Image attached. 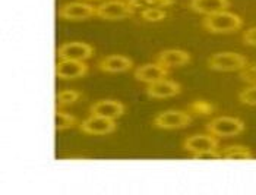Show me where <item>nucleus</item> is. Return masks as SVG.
Instances as JSON below:
<instances>
[{
    "instance_id": "nucleus-1",
    "label": "nucleus",
    "mask_w": 256,
    "mask_h": 195,
    "mask_svg": "<svg viewBox=\"0 0 256 195\" xmlns=\"http://www.w3.org/2000/svg\"><path fill=\"white\" fill-rule=\"evenodd\" d=\"M204 28L210 33L214 34H227V33H234L243 27V20L232 12L222 11L214 15H208L204 22Z\"/></svg>"
},
{
    "instance_id": "nucleus-2",
    "label": "nucleus",
    "mask_w": 256,
    "mask_h": 195,
    "mask_svg": "<svg viewBox=\"0 0 256 195\" xmlns=\"http://www.w3.org/2000/svg\"><path fill=\"white\" fill-rule=\"evenodd\" d=\"M249 65V60L243 55L233 53V52H221L216 53L208 59V66L214 71L220 72H234L242 71Z\"/></svg>"
},
{
    "instance_id": "nucleus-3",
    "label": "nucleus",
    "mask_w": 256,
    "mask_h": 195,
    "mask_svg": "<svg viewBox=\"0 0 256 195\" xmlns=\"http://www.w3.org/2000/svg\"><path fill=\"white\" fill-rule=\"evenodd\" d=\"M206 131L220 138L236 137L244 131V122L238 117L220 116L208 122Z\"/></svg>"
},
{
    "instance_id": "nucleus-4",
    "label": "nucleus",
    "mask_w": 256,
    "mask_h": 195,
    "mask_svg": "<svg viewBox=\"0 0 256 195\" xmlns=\"http://www.w3.org/2000/svg\"><path fill=\"white\" fill-rule=\"evenodd\" d=\"M135 9L123 0H108L97 6V17L101 20L118 21L134 17Z\"/></svg>"
},
{
    "instance_id": "nucleus-5",
    "label": "nucleus",
    "mask_w": 256,
    "mask_h": 195,
    "mask_svg": "<svg viewBox=\"0 0 256 195\" xmlns=\"http://www.w3.org/2000/svg\"><path fill=\"white\" fill-rule=\"evenodd\" d=\"M152 123L160 129H180L192 123V116L189 115V112L183 110H166L158 113Z\"/></svg>"
},
{
    "instance_id": "nucleus-6",
    "label": "nucleus",
    "mask_w": 256,
    "mask_h": 195,
    "mask_svg": "<svg viewBox=\"0 0 256 195\" xmlns=\"http://www.w3.org/2000/svg\"><path fill=\"white\" fill-rule=\"evenodd\" d=\"M116 128L118 125L114 119L97 116V115H91L79 123L80 132L88 134V135H107V134L114 132Z\"/></svg>"
},
{
    "instance_id": "nucleus-7",
    "label": "nucleus",
    "mask_w": 256,
    "mask_h": 195,
    "mask_svg": "<svg viewBox=\"0 0 256 195\" xmlns=\"http://www.w3.org/2000/svg\"><path fill=\"white\" fill-rule=\"evenodd\" d=\"M97 17V6L88 5V3H80V2H70L59 9V18L66 21H84Z\"/></svg>"
},
{
    "instance_id": "nucleus-8",
    "label": "nucleus",
    "mask_w": 256,
    "mask_h": 195,
    "mask_svg": "<svg viewBox=\"0 0 256 195\" xmlns=\"http://www.w3.org/2000/svg\"><path fill=\"white\" fill-rule=\"evenodd\" d=\"M183 148L190 151L194 156L206 153V151H214L218 148V137L212 134H198V135H190L184 139Z\"/></svg>"
},
{
    "instance_id": "nucleus-9",
    "label": "nucleus",
    "mask_w": 256,
    "mask_h": 195,
    "mask_svg": "<svg viewBox=\"0 0 256 195\" xmlns=\"http://www.w3.org/2000/svg\"><path fill=\"white\" fill-rule=\"evenodd\" d=\"M59 59H69V60H88L94 56V47L82 43V41H70L64 43L58 49Z\"/></svg>"
},
{
    "instance_id": "nucleus-10",
    "label": "nucleus",
    "mask_w": 256,
    "mask_h": 195,
    "mask_svg": "<svg viewBox=\"0 0 256 195\" xmlns=\"http://www.w3.org/2000/svg\"><path fill=\"white\" fill-rule=\"evenodd\" d=\"M88 72V65L84 60L60 59L56 65V75L60 79L82 78Z\"/></svg>"
},
{
    "instance_id": "nucleus-11",
    "label": "nucleus",
    "mask_w": 256,
    "mask_h": 195,
    "mask_svg": "<svg viewBox=\"0 0 256 195\" xmlns=\"http://www.w3.org/2000/svg\"><path fill=\"white\" fill-rule=\"evenodd\" d=\"M168 77V68L160 65V63H145L135 69V78L145 82V84H154L157 81L166 79Z\"/></svg>"
},
{
    "instance_id": "nucleus-12",
    "label": "nucleus",
    "mask_w": 256,
    "mask_h": 195,
    "mask_svg": "<svg viewBox=\"0 0 256 195\" xmlns=\"http://www.w3.org/2000/svg\"><path fill=\"white\" fill-rule=\"evenodd\" d=\"M90 113L108 119H118L124 113V104L118 100H100L90 107Z\"/></svg>"
},
{
    "instance_id": "nucleus-13",
    "label": "nucleus",
    "mask_w": 256,
    "mask_h": 195,
    "mask_svg": "<svg viewBox=\"0 0 256 195\" xmlns=\"http://www.w3.org/2000/svg\"><path fill=\"white\" fill-rule=\"evenodd\" d=\"M182 91V87L178 82L168 81V79H161L154 84H148L146 94L151 98H170L178 96Z\"/></svg>"
},
{
    "instance_id": "nucleus-14",
    "label": "nucleus",
    "mask_w": 256,
    "mask_h": 195,
    "mask_svg": "<svg viewBox=\"0 0 256 195\" xmlns=\"http://www.w3.org/2000/svg\"><path fill=\"white\" fill-rule=\"evenodd\" d=\"M189 8L200 15H214L227 11L230 8V0H189Z\"/></svg>"
},
{
    "instance_id": "nucleus-15",
    "label": "nucleus",
    "mask_w": 256,
    "mask_h": 195,
    "mask_svg": "<svg viewBox=\"0 0 256 195\" xmlns=\"http://www.w3.org/2000/svg\"><path fill=\"white\" fill-rule=\"evenodd\" d=\"M100 69L106 74H120V72H128L134 68V62L126 56L120 55H112L107 56L98 63Z\"/></svg>"
},
{
    "instance_id": "nucleus-16",
    "label": "nucleus",
    "mask_w": 256,
    "mask_h": 195,
    "mask_svg": "<svg viewBox=\"0 0 256 195\" xmlns=\"http://www.w3.org/2000/svg\"><path fill=\"white\" fill-rule=\"evenodd\" d=\"M157 62L166 68H176V66H184L190 62V55L184 50H162L158 53Z\"/></svg>"
},
{
    "instance_id": "nucleus-17",
    "label": "nucleus",
    "mask_w": 256,
    "mask_h": 195,
    "mask_svg": "<svg viewBox=\"0 0 256 195\" xmlns=\"http://www.w3.org/2000/svg\"><path fill=\"white\" fill-rule=\"evenodd\" d=\"M222 158H252L254 153L248 148V147H243V145H228V147H224L222 151H220Z\"/></svg>"
},
{
    "instance_id": "nucleus-18",
    "label": "nucleus",
    "mask_w": 256,
    "mask_h": 195,
    "mask_svg": "<svg viewBox=\"0 0 256 195\" xmlns=\"http://www.w3.org/2000/svg\"><path fill=\"white\" fill-rule=\"evenodd\" d=\"M79 125L76 117L69 115V113H64L62 110H56V129L58 131H63V129H69V128H74Z\"/></svg>"
},
{
    "instance_id": "nucleus-19",
    "label": "nucleus",
    "mask_w": 256,
    "mask_h": 195,
    "mask_svg": "<svg viewBox=\"0 0 256 195\" xmlns=\"http://www.w3.org/2000/svg\"><path fill=\"white\" fill-rule=\"evenodd\" d=\"M174 5V0H132L130 6L134 9H148V8H167Z\"/></svg>"
},
{
    "instance_id": "nucleus-20",
    "label": "nucleus",
    "mask_w": 256,
    "mask_h": 195,
    "mask_svg": "<svg viewBox=\"0 0 256 195\" xmlns=\"http://www.w3.org/2000/svg\"><path fill=\"white\" fill-rule=\"evenodd\" d=\"M82 97V94L79 91H74V90H63L60 91L56 97V104L58 107H62V106H69V104H74L75 101H78L79 98Z\"/></svg>"
},
{
    "instance_id": "nucleus-21",
    "label": "nucleus",
    "mask_w": 256,
    "mask_h": 195,
    "mask_svg": "<svg viewBox=\"0 0 256 195\" xmlns=\"http://www.w3.org/2000/svg\"><path fill=\"white\" fill-rule=\"evenodd\" d=\"M189 113H195V115H200V116H206V115H211L214 112V106L210 104L208 101H204V100H198L194 101L189 109H188Z\"/></svg>"
},
{
    "instance_id": "nucleus-22",
    "label": "nucleus",
    "mask_w": 256,
    "mask_h": 195,
    "mask_svg": "<svg viewBox=\"0 0 256 195\" xmlns=\"http://www.w3.org/2000/svg\"><path fill=\"white\" fill-rule=\"evenodd\" d=\"M140 17H142V20L148 21V22H158V21L166 20L167 14L160 8H148V9L142 11Z\"/></svg>"
},
{
    "instance_id": "nucleus-23",
    "label": "nucleus",
    "mask_w": 256,
    "mask_h": 195,
    "mask_svg": "<svg viewBox=\"0 0 256 195\" xmlns=\"http://www.w3.org/2000/svg\"><path fill=\"white\" fill-rule=\"evenodd\" d=\"M238 100L243 104L248 106H256V85H250L248 88H244L240 94H238Z\"/></svg>"
},
{
    "instance_id": "nucleus-24",
    "label": "nucleus",
    "mask_w": 256,
    "mask_h": 195,
    "mask_svg": "<svg viewBox=\"0 0 256 195\" xmlns=\"http://www.w3.org/2000/svg\"><path fill=\"white\" fill-rule=\"evenodd\" d=\"M240 78L244 82L250 84V85H256V63L248 65L244 69L240 71Z\"/></svg>"
},
{
    "instance_id": "nucleus-25",
    "label": "nucleus",
    "mask_w": 256,
    "mask_h": 195,
    "mask_svg": "<svg viewBox=\"0 0 256 195\" xmlns=\"http://www.w3.org/2000/svg\"><path fill=\"white\" fill-rule=\"evenodd\" d=\"M243 41H244L248 46H255L256 47V27L249 28V30L244 31V34H243Z\"/></svg>"
},
{
    "instance_id": "nucleus-26",
    "label": "nucleus",
    "mask_w": 256,
    "mask_h": 195,
    "mask_svg": "<svg viewBox=\"0 0 256 195\" xmlns=\"http://www.w3.org/2000/svg\"><path fill=\"white\" fill-rule=\"evenodd\" d=\"M123 2H128V3H130V2H132V0H123Z\"/></svg>"
},
{
    "instance_id": "nucleus-27",
    "label": "nucleus",
    "mask_w": 256,
    "mask_h": 195,
    "mask_svg": "<svg viewBox=\"0 0 256 195\" xmlns=\"http://www.w3.org/2000/svg\"><path fill=\"white\" fill-rule=\"evenodd\" d=\"M88 2H97V0H88Z\"/></svg>"
}]
</instances>
